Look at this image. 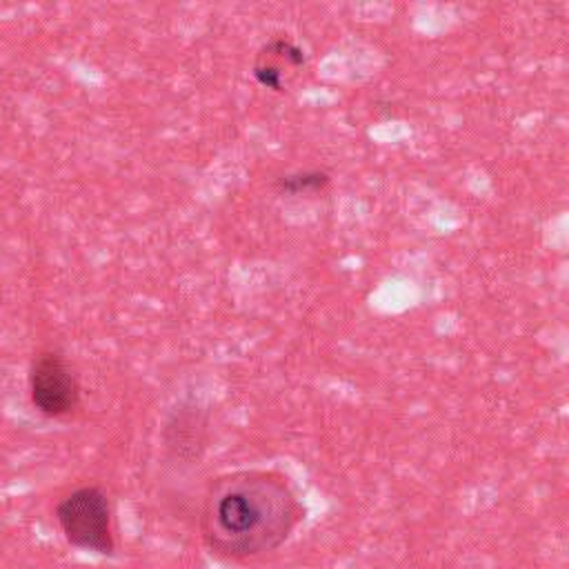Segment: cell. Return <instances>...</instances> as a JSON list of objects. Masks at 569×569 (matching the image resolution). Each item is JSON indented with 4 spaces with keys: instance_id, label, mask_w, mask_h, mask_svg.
<instances>
[{
    "instance_id": "cell-5",
    "label": "cell",
    "mask_w": 569,
    "mask_h": 569,
    "mask_svg": "<svg viewBox=\"0 0 569 569\" xmlns=\"http://www.w3.org/2000/svg\"><path fill=\"white\" fill-rule=\"evenodd\" d=\"M307 56L300 44L287 36H273L260 44L251 62V76L269 91L284 93L305 69Z\"/></svg>"
},
{
    "instance_id": "cell-2",
    "label": "cell",
    "mask_w": 569,
    "mask_h": 569,
    "mask_svg": "<svg viewBox=\"0 0 569 569\" xmlns=\"http://www.w3.org/2000/svg\"><path fill=\"white\" fill-rule=\"evenodd\" d=\"M53 518L67 545L102 558L116 556L113 507L104 487L87 482L58 498Z\"/></svg>"
},
{
    "instance_id": "cell-4",
    "label": "cell",
    "mask_w": 569,
    "mask_h": 569,
    "mask_svg": "<svg viewBox=\"0 0 569 569\" xmlns=\"http://www.w3.org/2000/svg\"><path fill=\"white\" fill-rule=\"evenodd\" d=\"M162 447L169 462L198 465L209 447V409L191 398L180 400L164 420Z\"/></svg>"
},
{
    "instance_id": "cell-6",
    "label": "cell",
    "mask_w": 569,
    "mask_h": 569,
    "mask_svg": "<svg viewBox=\"0 0 569 569\" xmlns=\"http://www.w3.org/2000/svg\"><path fill=\"white\" fill-rule=\"evenodd\" d=\"M331 182V176L322 169H305V171H291L280 178H276V189L282 196H300V193H318L327 189Z\"/></svg>"
},
{
    "instance_id": "cell-3",
    "label": "cell",
    "mask_w": 569,
    "mask_h": 569,
    "mask_svg": "<svg viewBox=\"0 0 569 569\" xmlns=\"http://www.w3.org/2000/svg\"><path fill=\"white\" fill-rule=\"evenodd\" d=\"M27 389L31 407L53 420L73 416L80 409V380L60 347H40L33 351L27 369Z\"/></svg>"
},
{
    "instance_id": "cell-1",
    "label": "cell",
    "mask_w": 569,
    "mask_h": 569,
    "mask_svg": "<svg viewBox=\"0 0 569 569\" xmlns=\"http://www.w3.org/2000/svg\"><path fill=\"white\" fill-rule=\"evenodd\" d=\"M302 513L287 476L273 469H240L209 480L198 509V531L211 556L247 562L278 551Z\"/></svg>"
}]
</instances>
